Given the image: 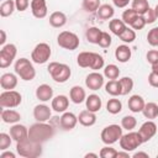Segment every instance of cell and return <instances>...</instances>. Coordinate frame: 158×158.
<instances>
[{"mask_svg": "<svg viewBox=\"0 0 158 158\" xmlns=\"http://www.w3.org/2000/svg\"><path fill=\"white\" fill-rule=\"evenodd\" d=\"M105 90H106V93L110 94L111 96L121 95V85H120V81L116 80V79L109 80V81L105 84Z\"/></svg>", "mask_w": 158, "mask_h": 158, "instance_id": "f546056e", "label": "cell"}, {"mask_svg": "<svg viewBox=\"0 0 158 158\" xmlns=\"http://www.w3.org/2000/svg\"><path fill=\"white\" fill-rule=\"evenodd\" d=\"M17 85V77L14 73H5L0 78V86L4 90H12Z\"/></svg>", "mask_w": 158, "mask_h": 158, "instance_id": "e0dca14e", "label": "cell"}, {"mask_svg": "<svg viewBox=\"0 0 158 158\" xmlns=\"http://www.w3.org/2000/svg\"><path fill=\"white\" fill-rule=\"evenodd\" d=\"M101 30H99L98 27H89L85 32V37L86 40L90 42V43H94V44H98L99 43V40H100V36H101Z\"/></svg>", "mask_w": 158, "mask_h": 158, "instance_id": "1f68e13d", "label": "cell"}, {"mask_svg": "<svg viewBox=\"0 0 158 158\" xmlns=\"http://www.w3.org/2000/svg\"><path fill=\"white\" fill-rule=\"evenodd\" d=\"M100 7V0H83V9L86 12H96Z\"/></svg>", "mask_w": 158, "mask_h": 158, "instance_id": "ab89813d", "label": "cell"}, {"mask_svg": "<svg viewBox=\"0 0 158 158\" xmlns=\"http://www.w3.org/2000/svg\"><path fill=\"white\" fill-rule=\"evenodd\" d=\"M85 85L90 89V90H99L101 89V86L104 85V75L98 73L96 70L88 74L86 79H85Z\"/></svg>", "mask_w": 158, "mask_h": 158, "instance_id": "7c38bea8", "label": "cell"}, {"mask_svg": "<svg viewBox=\"0 0 158 158\" xmlns=\"http://www.w3.org/2000/svg\"><path fill=\"white\" fill-rule=\"evenodd\" d=\"M142 143H143V141H142L141 135H139L138 132H132V131H130L128 133L122 135V137L120 138V147H121L123 151H127V152L135 151V149L138 148Z\"/></svg>", "mask_w": 158, "mask_h": 158, "instance_id": "8992f818", "label": "cell"}, {"mask_svg": "<svg viewBox=\"0 0 158 158\" xmlns=\"http://www.w3.org/2000/svg\"><path fill=\"white\" fill-rule=\"evenodd\" d=\"M15 9H16V6H15V0H6V1H4V2L1 4V6H0V15H1L2 17H7V16H10V15L14 12Z\"/></svg>", "mask_w": 158, "mask_h": 158, "instance_id": "836d02e7", "label": "cell"}, {"mask_svg": "<svg viewBox=\"0 0 158 158\" xmlns=\"http://www.w3.org/2000/svg\"><path fill=\"white\" fill-rule=\"evenodd\" d=\"M109 28H110V31L114 33V35H116L117 37L127 28V26H126V23L122 21V20H118V19H112V20H110V22H109Z\"/></svg>", "mask_w": 158, "mask_h": 158, "instance_id": "83f0119b", "label": "cell"}, {"mask_svg": "<svg viewBox=\"0 0 158 158\" xmlns=\"http://www.w3.org/2000/svg\"><path fill=\"white\" fill-rule=\"evenodd\" d=\"M11 139H12V137L10 135L4 133V132L0 133V149L1 151H6L11 144Z\"/></svg>", "mask_w": 158, "mask_h": 158, "instance_id": "f6af8a7d", "label": "cell"}, {"mask_svg": "<svg viewBox=\"0 0 158 158\" xmlns=\"http://www.w3.org/2000/svg\"><path fill=\"white\" fill-rule=\"evenodd\" d=\"M106 110H107V112L116 115L122 110V104L118 99H110L106 104Z\"/></svg>", "mask_w": 158, "mask_h": 158, "instance_id": "d590c367", "label": "cell"}, {"mask_svg": "<svg viewBox=\"0 0 158 158\" xmlns=\"http://www.w3.org/2000/svg\"><path fill=\"white\" fill-rule=\"evenodd\" d=\"M1 120L5 123H16L21 120V115L16 110H11L10 107L1 111Z\"/></svg>", "mask_w": 158, "mask_h": 158, "instance_id": "d4e9b609", "label": "cell"}, {"mask_svg": "<svg viewBox=\"0 0 158 158\" xmlns=\"http://www.w3.org/2000/svg\"><path fill=\"white\" fill-rule=\"evenodd\" d=\"M115 57H116V59H117L118 62H121V63L128 62L130 58H131V49H130V47L126 46V44L118 46V47L115 49Z\"/></svg>", "mask_w": 158, "mask_h": 158, "instance_id": "484cf974", "label": "cell"}, {"mask_svg": "<svg viewBox=\"0 0 158 158\" xmlns=\"http://www.w3.org/2000/svg\"><path fill=\"white\" fill-rule=\"evenodd\" d=\"M143 115L148 120H153L158 116V105L156 102H147L142 110Z\"/></svg>", "mask_w": 158, "mask_h": 158, "instance_id": "4dcf8cb0", "label": "cell"}, {"mask_svg": "<svg viewBox=\"0 0 158 158\" xmlns=\"http://www.w3.org/2000/svg\"><path fill=\"white\" fill-rule=\"evenodd\" d=\"M48 73L52 77V79L57 83H65L72 74V70L69 65L64 63H58V62H52L48 65Z\"/></svg>", "mask_w": 158, "mask_h": 158, "instance_id": "3957f363", "label": "cell"}, {"mask_svg": "<svg viewBox=\"0 0 158 158\" xmlns=\"http://www.w3.org/2000/svg\"><path fill=\"white\" fill-rule=\"evenodd\" d=\"M102 67H104V58H102V56H100L99 53H95V52H94L90 68H91L93 70H99V69H101Z\"/></svg>", "mask_w": 158, "mask_h": 158, "instance_id": "b9f144b4", "label": "cell"}, {"mask_svg": "<svg viewBox=\"0 0 158 158\" xmlns=\"http://www.w3.org/2000/svg\"><path fill=\"white\" fill-rule=\"evenodd\" d=\"M112 2H114V5H115V6H117V7L122 9V7H126V6L128 5L130 0H112Z\"/></svg>", "mask_w": 158, "mask_h": 158, "instance_id": "f5cc1de1", "label": "cell"}, {"mask_svg": "<svg viewBox=\"0 0 158 158\" xmlns=\"http://www.w3.org/2000/svg\"><path fill=\"white\" fill-rule=\"evenodd\" d=\"M136 125H137V120H136L133 116L127 115V116L122 117V120H121V126H122V128H125V130H127V131H132V130L136 127Z\"/></svg>", "mask_w": 158, "mask_h": 158, "instance_id": "f35d334b", "label": "cell"}, {"mask_svg": "<svg viewBox=\"0 0 158 158\" xmlns=\"http://www.w3.org/2000/svg\"><path fill=\"white\" fill-rule=\"evenodd\" d=\"M152 72H154V73H157V74H158V63L152 65Z\"/></svg>", "mask_w": 158, "mask_h": 158, "instance_id": "91938a15", "label": "cell"}, {"mask_svg": "<svg viewBox=\"0 0 158 158\" xmlns=\"http://www.w3.org/2000/svg\"><path fill=\"white\" fill-rule=\"evenodd\" d=\"M69 106V99L65 95H57L52 99V109L56 112H64Z\"/></svg>", "mask_w": 158, "mask_h": 158, "instance_id": "d6986e66", "label": "cell"}, {"mask_svg": "<svg viewBox=\"0 0 158 158\" xmlns=\"http://www.w3.org/2000/svg\"><path fill=\"white\" fill-rule=\"evenodd\" d=\"M51 53L52 52H51L49 44L42 42V43L36 44V47L33 48V51L31 53V59L37 64H43L49 59Z\"/></svg>", "mask_w": 158, "mask_h": 158, "instance_id": "9c48e42d", "label": "cell"}, {"mask_svg": "<svg viewBox=\"0 0 158 158\" xmlns=\"http://www.w3.org/2000/svg\"><path fill=\"white\" fill-rule=\"evenodd\" d=\"M85 105H86V109L93 111V112H98L100 109H101V105H102V101L100 99L99 95L96 94H91L89 95L86 99H85Z\"/></svg>", "mask_w": 158, "mask_h": 158, "instance_id": "cb8c5ba5", "label": "cell"}, {"mask_svg": "<svg viewBox=\"0 0 158 158\" xmlns=\"http://www.w3.org/2000/svg\"><path fill=\"white\" fill-rule=\"evenodd\" d=\"M31 12L36 19H43L47 16V4L46 0H31Z\"/></svg>", "mask_w": 158, "mask_h": 158, "instance_id": "4fadbf2b", "label": "cell"}, {"mask_svg": "<svg viewBox=\"0 0 158 158\" xmlns=\"http://www.w3.org/2000/svg\"><path fill=\"white\" fill-rule=\"evenodd\" d=\"M22 101V96L16 90H4L0 94V105L1 107H17Z\"/></svg>", "mask_w": 158, "mask_h": 158, "instance_id": "ba28073f", "label": "cell"}, {"mask_svg": "<svg viewBox=\"0 0 158 158\" xmlns=\"http://www.w3.org/2000/svg\"><path fill=\"white\" fill-rule=\"evenodd\" d=\"M154 12H156V16H157V19H158V4H157L156 7H154Z\"/></svg>", "mask_w": 158, "mask_h": 158, "instance_id": "94428289", "label": "cell"}, {"mask_svg": "<svg viewBox=\"0 0 158 158\" xmlns=\"http://www.w3.org/2000/svg\"><path fill=\"white\" fill-rule=\"evenodd\" d=\"M57 42L59 47L68 49V51H74L79 47V37L70 31H63L58 35Z\"/></svg>", "mask_w": 158, "mask_h": 158, "instance_id": "52a82bcc", "label": "cell"}, {"mask_svg": "<svg viewBox=\"0 0 158 158\" xmlns=\"http://www.w3.org/2000/svg\"><path fill=\"white\" fill-rule=\"evenodd\" d=\"M118 38H120L122 42H125V43H131V42H133V41L136 40V32H135L133 28L127 27V28L118 36Z\"/></svg>", "mask_w": 158, "mask_h": 158, "instance_id": "74e56055", "label": "cell"}, {"mask_svg": "<svg viewBox=\"0 0 158 158\" xmlns=\"http://www.w3.org/2000/svg\"><path fill=\"white\" fill-rule=\"evenodd\" d=\"M94 52H81L77 57V63L81 68H90Z\"/></svg>", "mask_w": 158, "mask_h": 158, "instance_id": "f1b7e54d", "label": "cell"}, {"mask_svg": "<svg viewBox=\"0 0 158 158\" xmlns=\"http://www.w3.org/2000/svg\"><path fill=\"white\" fill-rule=\"evenodd\" d=\"M54 135V128L52 125H48L46 122H36L28 128V137L36 142L43 143L48 139H51Z\"/></svg>", "mask_w": 158, "mask_h": 158, "instance_id": "6da1fadb", "label": "cell"}, {"mask_svg": "<svg viewBox=\"0 0 158 158\" xmlns=\"http://www.w3.org/2000/svg\"><path fill=\"white\" fill-rule=\"evenodd\" d=\"M138 16V14L133 10V9H127V10H125L123 11V14H122V21L126 23V25H131L133 21H135V19Z\"/></svg>", "mask_w": 158, "mask_h": 158, "instance_id": "60d3db41", "label": "cell"}, {"mask_svg": "<svg viewBox=\"0 0 158 158\" xmlns=\"http://www.w3.org/2000/svg\"><path fill=\"white\" fill-rule=\"evenodd\" d=\"M127 105H128V109L132 112H142L146 102H144V99L141 95H132L128 99Z\"/></svg>", "mask_w": 158, "mask_h": 158, "instance_id": "44dd1931", "label": "cell"}, {"mask_svg": "<svg viewBox=\"0 0 158 158\" xmlns=\"http://www.w3.org/2000/svg\"><path fill=\"white\" fill-rule=\"evenodd\" d=\"M89 157L98 158V154H96V153H86V154H85V158H89Z\"/></svg>", "mask_w": 158, "mask_h": 158, "instance_id": "680465c9", "label": "cell"}, {"mask_svg": "<svg viewBox=\"0 0 158 158\" xmlns=\"http://www.w3.org/2000/svg\"><path fill=\"white\" fill-rule=\"evenodd\" d=\"M78 121L83 126L89 127V126H93L96 122V115H95V112H93V111L86 109V110L80 111V114L78 116Z\"/></svg>", "mask_w": 158, "mask_h": 158, "instance_id": "ffe728a7", "label": "cell"}, {"mask_svg": "<svg viewBox=\"0 0 158 158\" xmlns=\"http://www.w3.org/2000/svg\"><path fill=\"white\" fill-rule=\"evenodd\" d=\"M104 75H105L107 79H110V80L117 79L118 75H120V69H118V67L115 65V64H109V65H106L105 69H104Z\"/></svg>", "mask_w": 158, "mask_h": 158, "instance_id": "8d00e7d4", "label": "cell"}, {"mask_svg": "<svg viewBox=\"0 0 158 158\" xmlns=\"http://www.w3.org/2000/svg\"><path fill=\"white\" fill-rule=\"evenodd\" d=\"M77 122H78V116H75L73 112H65V111L63 112V115L60 116V120H59L60 127L65 131L73 130L77 126Z\"/></svg>", "mask_w": 158, "mask_h": 158, "instance_id": "9a60e30c", "label": "cell"}, {"mask_svg": "<svg viewBox=\"0 0 158 158\" xmlns=\"http://www.w3.org/2000/svg\"><path fill=\"white\" fill-rule=\"evenodd\" d=\"M144 16V20H146V23H153L156 20H157V16H156V12H154V9L149 7L148 11L143 15Z\"/></svg>", "mask_w": 158, "mask_h": 158, "instance_id": "681fc988", "label": "cell"}, {"mask_svg": "<svg viewBox=\"0 0 158 158\" xmlns=\"http://www.w3.org/2000/svg\"><path fill=\"white\" fill-rule=\"evenodd\" d=\"M98 44H99L100 47H102V48H107V47H110V44H111V36H110L107 32H104V31H102Z\"/></svg>", "mask_w": 158, "mask_h": 158, "instance_id": "7dc6e473", "label": "cell"}, {"mask_svg": "<svg viewBox=\"0 0 158 158\" xmlns=\"http://www.w3.org/2000/svg\"><path fill=\"white\" fill-rule=\"evenodd\" d=\"M132 9L138 15H144L149 9L148 0H132Z\"/></svg>", "mask_w": 158, "mask_h": 158, "instance_id": "d6a6232c", "label": "cell"}, {"mask_svg": "<svg viewBox=\"0 0 158 158\" xmlns=\"http://www.w3.org/2000/svg\"><path fill=\"white\" fill-rule=\"evenodd\" d=\"M15 73L22 79V80H32L36 77V70L27 58H20L15 63Z\"/></svg>", "mask_w": 158, "mask_h": 158, "instance_id": "277c9868", "label": "cell"}, {"mask_svg": "<svg viewBox=\"0 0 158 158\" xmlns=\"http://www.w3.org/2000/svg\"><path fill=\"white\" fill-rule=\"evenodd\" d=\"M17 53V48L14 43H9L2 46L0 49V68H7L15 59Z\"/></svg>", "mask_w": 158, "mask_h": 158, "instance_id": "30bf717a", "label": "cell"}, {"mask_svg": "<svg viewBox=\"0 0 158 158\" xmlns=\"http://www.w3.org/2000/svg\"><path fill=\"white\" fill-rule=\"evenodd\" d=\"M132 157H133V158H138V157H144V158H148L149 156H148V153H146V152H137V153H135Z\"/></svg>", "mask_w": 158, "mask_h": 158, "instance_id": "9f6ffc18", "label": "cell"}, {"mask_svg": "<svg viewBox=\"0 0 158 158\" xmlns=\"http://www.w3.org/2000/svg\"><path fill=\"white\" fill-rule=\"evenodd\" d=\"M114 14H115V10H114V7H112L111 5H109V4H102V5H100V7H99L98 11H96V16H98L100 20H109V19H111V17L114 16Z\"/></svg>", "mask_w": 158, "mask_h": 158, "instance_id": "4316f807", "label": "cell"}, {"mask_svg": "<svg viewBox=\"0 0 158 158\" xmlns=\"http://www.w3.org/2000/svg\"><path fill=\"white\" fill-rule=\"evenodd\" d=\"M69 98L74 104H81L86 99V94H85V90L81 86L74 85L69 91Z\"/></svg>", "mask_w": 158, "mask_h": 158, "instance_id": "603a6c76", "label": "cell"}, {"mask_svg": "<svg viewBox=\"0 0 158 158\" xmlns=\"http://www.w3.org/2000/svg\"><path fill=\"white\" fill-rule=\"evenodd\" d=\"M148 83L153 88H158V74L154 72H151L148 75Z\"/></svg>", "mask_w": 158, "mask_h": 158, "instance_id": "816d5d0a", "label": "cell"}, {"mask_svg": "<svg viewBox=\"0 0 158 158\" xmlns=\"http://www.w3.org/2000/svg\"><path fill=\"white\" fill-rule=\"evenodd\" d=\"M16 151L21 157L36 158L42 154V143L31 139L30 137L16 142Z\"/></svg>", "mask_w": 158, "mask_h": 158, "instance_id": "7a4b0ae2", "label": "cell"}, {"mask_svg": "<svg viewBox=\"0 0 158 158\" xmlns=\"http://www.w3.org/2000/svg\"><path fill=\"white\" fill-rule=\"evenodd\" d=\"M10 136L12 137L14 141L19 142V141H22L25 138L28 137V130L26 126L23 125H20V123H14L11 127H10Z\"/></svg>", "mask_w": 158, "mask_h": 158, "instance_id": "2e32d148", "label": "cell"}, {"mask_svg": "<svg viewBox=\"0 0 158 158\" xmlns=\"http://www.w3.org/2000/svg\"><path fill=\"white\" fill-rule=\"evenodd\" d=\"M30 1L28 0H15V6H16V10L19 11H25L27 10V7L30 6Z\"/></svg>", "mask_w": 158, "mask_h": 158, "instance_id": "f907efd6", "label": "cell"}, {"mask_svg": "<svg viewBox=\"0 0 158 158\" xmlns=\"http://www.w3.org/2000/svg\"><path fill=\"white\" fill-rule=\"evenodd\" d=\"M122 126H118V125H109L106 126L102 131H101V141L105 143V144H114L115 142L120 141V138L122 137Z\"/></svg>", "mask_w": 158, "mask_h": 158, "instance_id": "5b68a950", "label": "cell"}, {"mask_svg": "<svg viewBox=\"0 0 158 158\" xmlns=\"http://www.w3.org/2000/svg\"><path fill=\"white\" fill-rule=\"evenodd\" d=\"M146 25H147V23H146L144 16H143V15H138V16L135 19V21H133L130 26H131L133 30H142Z\"/></svg>", "mask_w": 158, "mask_h": 158, "instance_id": "bcb514c9", "label": "cell"}, {"mask_svg": "<svg viewBox=\"0 0 158 158\" xmlns=\"http://www.w3.org/2000/svg\"><path fill=\"white\" fill-rule=\"evenodd\" d=\"M52 116V111L51 109L44 105V104H40V105H36L35 109H33V117L36 118V121L38 122H46L51 118Z\"/></svg>", "mask_w": 158, "mask_h": 158, "instance_id": "5bb4252c", "label": "cell"}, {"mask_svg": "<svg viewBox=\"0 0 158 158\" xmlns=\"http://www.w3.org/2000/svg\"><path fill=\"white\" fill-rule=\"evenodd\" d=\"M156 132H157V125L151 120H148L144 123H142V126L138 130V133L141 135V138H142L143 143L148 142L156 135Z\"/></svg>", "mask_w": 158, "mask_h": 158, "instance_id": "8fae6325", "label": "cell"}, {"mask_svg": "<svg viewBox=\"0 0 158 158\" xmlns=\"http://www.w3.org/2000/svg\"><path fill=\"white\" fill-rule=\"evenodd\" d=\"M157 158H158V154H157Z\"/></svg>", "mask_w": 158, "mask_h": 158, "instance_id": "6125c7cd", "label": "cell"}, {"mask_svg": "<svg viewBox=\"0 0 158 158\" xmlns=\"http://www.w3.org/2000/svg\"><path fill=\"white\" fill-rule=\"evenodd\" d=\"M147 42L151 46H153V47H157L158 46V27H154V28H152V30L148 31Z\"/></svg>", "mask_w": 158, "mask_h": 158, "instance_id": "ee69618b", "label": "cell"}, {"mask_svg": "<svg viewBox=\"0 0 158 158\" xmlns=\"http://www.w3.org/2000/svg\"><path fill=\"white\" fill-rule=\"evenodd\" d=\"M36 98L40 101H48L51 99H53V89L51 85L48 84H42L36 89Z\"/></svg>", "mask_w": 158, "mask_h": 158, "instance_id": "ac0fdd59", "label": "cell"}, {"mask_svg": "<svg viewBox=\"0 0 158 158\" xmlns=\"http://www.w3.org/2000/svg\"><path fill=\"white\" fill-rule=\"evenodd\" d=\"M0 158H15V153L6 151V152H2V153L0 154Z\"/></svg>", "mask_w": 158, "mask_h": 158, "instance_id": "db71d44e", "label": "cell"}, {"mask_svg": "<svg viewBox=\"0 0 158 158\" xmlns=\"http://www.w3.org/2000/svg\"><path fill=\"white\" fill-rule=\"evenodd\" d=\"M0 35H1V38H0V44L1 46H5V41H6V33L4 30H0Z\"/></svg>", "mask_w": 158, "mask_h": 158, "instance_id": "11a10c76", "label": "cell"}, {"mask_svg": "<svg viewBox=\"0 0 158 158\" xmlns=\"http://www.w3.org/2000/svg\"><path fill=\"white\" fill-rule=\"evenodd\" d=\"M118 81H120V85H121V95H127L133 89V80H132V78L123 77Z\"/></svg>", "mask_w": 158, "mask_h": 158, "instance_id": "e575fe53", "label": "cell"}, {"mask_svg": "<svg viewBox=\"0 0 158 158\" xmlns=\"http://www.w3.org/2000/svg\"><path fill=\"white\" fill-rule=\"evenodd\" d=\"M146 58L148 60V63H151L152 65L153 64H157L158 63V51L157 49H151L147 52L146 54Z\"/></svg>", "mask_w": 158, "mask_h": 158, "instance_id": "c3c4849f", "label": "cell"}, {"mask_svg": "<svg viewBox=\"0 0 158 158\" xmlns=\"http://www.w3.org/2000/svg\"><path fill=\"white\" fill-rule=\"evenodd\" d=\"M65 23H67V16H65L64 12L54 11V12L51 14V16H49V25L52 27L59 28V27H63Z\"/></svg>", "mask_w": 158, "mask_h": 158, "instance_id": "7402d4cb", "label": "cell"}, {"mask_svg": "<svg viewBox=\"0 0 158 158\" xmlns=\"http://www.w3.org/2000/svg\"><path fill=\"white\" fill-rule=\"evenodd\" d=\"M117 157H126V158H128L130 154H128L127 151H125V152H117Z\"/></svg>", "mask_w": 158, "mask_h": 158, "instance_id": "6f0895ef", "label": "cell"}, {"mask_svg": "<svg viewBox=\"0 0 158 158\" xmlns=\"http://www.w3.org/2000/svg\"><path fill=\"white\" fill-rule=\"evenodd\" d=\"M99 156L101 158H116L117 157V151L115 148H112V147H109V144H107L106 147L101 148Z\"/></svg>", "mask_w": 158, "mask_h": 158, "instance_id": "7bdbcfd3", "label": "cell"}]
</instances>
